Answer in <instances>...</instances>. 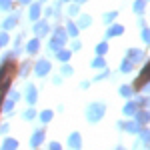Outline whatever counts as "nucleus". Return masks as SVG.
I'll return each instance as SVG.
<instances>
[{"label": "nucleus", "mask_w": 150, "mask_h": 150, "mask_svg": "<svg viewBox=\"0 0 150 150\" xmlns=\"http://www.w3.org/2000/svg\"><path fill=\"white\" fill-rule=\"evenodd\" d=\"M116 14L114 12H108V14H106V16H104V20H106V22H110V20H112V18H114Z\"/></svg>", "instance_id": "4468645a"}, {"label": "nucleus", "mask_w": 150, "mask_h": 150, "mask_svg": "<svg viewBox=\"0 0 150 150\" xmlns=\"http://www.w3.org/2000/svg\"><path fill=\"white\" fill-rule=\"evenodd\" d=\"M68 144L72 146V148H78V146H80V136H78V134H72L70 140H68Z\"/></svg>", "instance_id": "7ed1b4c3"}, {"label": "nucleus", "mask_w": 150, "mask_h": 150, "mask_svg": "<svg viewBox=\"0 0 150 150\" xmlns=\"http://www.w3.org/2000/svg\"><path fill=\"white\" fill-rule=\"evenodd\" d=\"M2 148H4V150H14V148H16V142H14V140H6Z\"/></svg>", "instance_id": "423d86ee"}, {"label": "nucleus", "mask_w": 150, "mask_h": 150, "mask_svg": "<svg viewBox=\"0 0 150 150\" xmlns=\"http://www.w3.org/2000/svg\"><path fill=\"white\" fill-rule=\"evenodd\" d=\"M86 116H88V120H90V122L100 120V118L104 116V104H90V106H88Z\"/></svg>", "instance_id": "f257e3e1"}, {"label": "nucleus", "mask_w": 150, "mask_h": 150, "mask_svg": "<svg viewBox=\"0 0 150 150\" xmlns=\"http://www.w3.org/2000/svg\"><path fill=\"white\" fill-rule=\"evenodd\" d=\"M68 56H70V52H60V54H58V58H60V60H66Z\"/></svg>", "instance_id": "f3484780"}, {"label": "nucleus", "mask_w": 150, "mask_h": 150, "mask_svg": "<svg viewBox=\"0 0 150 150\" xmlns=\"http://www.w3.org/2000/svg\"><path fill=\"white\" fill-rule=\"evenodd\" d=\"M124 112H126V114H134V106H132V104H128L126 108H124Z\"/></svg>", "instance_id": "ddd939ff"}, {"label": "nucleus", "mask_w": 150, "mask_h": 150, "mask_svg": "<svg viewBox=\"0 0 150 150\" xmlns=\"http://www.w3.org/2000/svg\"><path fill=\"white\" fill-rule=\"evenodd\" d=\"M38 14H40V8H38V6H32V8H30V18H36Z\"/></svg>", "instance_id": "6e6552de"}, {"label": "nucleus", "mask_w": 150, "mask_h": 150, "mask_svg": "<svg viewBox=\"0 0 150 150\" xmlns=\"http://www.w3.org/2000/svg\"><path fill=\"white\" fill-rule=\"evenodd\" d=\"M94 66H100V68H102V66H104V60H102V58H96V60H94Z\"/></svg>", "instance_id": "2eb2a0df"}, {"label": "nucleus", "mask_w": 150, "mask_h": 150, "mask_svg": "<svg viewBox=\"0 0 150 150\" xmlns=\"http://www.w3.org/2000/svg\"><path fill=\"white\" fill-rule=\"evenodd\" d=\"M36 32H38V34H44V32H46V24H38V26H36Z\"/></svg>", "instance_id": "1a4fd4ad"}, {"label": "nucleus", "mask_w": 150, "mask_h": 150, "mask_svg": "<svg viewBox=\"0 0 150 150\" xmlns=\"http://www.w3.org/2000/svg\"><path fill=\"white\" fill-rule=\"evenodd\" d=\"M96 50H98V54H100V52H106V44H98V48H96Z\"/></svg>", "instance_id": "a211bd4d"}, {"label": "nucleus", "mask_w": 150, "mask_h": 150, "mask_svg": "<svg viewBox=\"0 0 150 150\" xmlns=\"http://www.w3.org/2000/svg\"><path fill=\"white\" fill-rule=\"evenodd\" d=\"M120 92L124 94V96H130V92H132V90H130V88H128V86H124V88H122V90H120Z\"/></svg>", "instance_id": "6ab92c4d"}, {"label": "nucleus", "mask_w": 150, "mask_h": 150, "mask_svg": "<svg viewBox=\"0 0 150 150\" xmlns=\"http://www.w3.org/2000/svg\"><path fill=\"white\" fill-rule=\"evenodd\" d=\"M80 24H82V26H88V24H90V18H88V16H84V18L80 20Z\"/></svg>", "instance_id": "dca6fc26"}, {"label": "nucleus", "mask_w": 150, "mask_h": 150, "mask_svg": "<svg viewBox=\"0 0 150 150\" xmlns=\"http://www.w3.org/2000/svg\"><path fill=\"white\" fill-rule=\"evenodd\" d=\"M118 34H122V26H112L108 30V36H118Z\"/></svg>", "instance_id": "20e7f679"}, {"label": "nucleus", "mask_w": 150, "mask_h": 150, "mask_svg": "<svg viewBox=\"0 0 150 150\" xmlns=\"http://www.w3.org/2000/svg\"><path fill=\"white\" fill-rule=\"evenodd\" d=\"M0 8H10V0H0Z\"/></svg>", "instance_id": "f8f14e48"}, {"label": "nucleus", "mask_w": 150, "mask_h": 150, "mask_svg": "<svg viewBox=\"0 0 150 150\" xmlns=\"http://www.w3.org/2000/svg\"><path fill=\"white\" fill-rule=\"evenodd\" d=\"M36 48H38V40H32V42L28 44V50H30V52H34Z\"/></svg>", "instance_id": "9b49d317"}, {"label": "nucleus", "mask_w": 150, "mask_h": 150, "mask_svg": "<svg viewBox=\"0 0 150 150\" xmlns=\"http://www.w3.org/2000/svg\"><path fill=\"white\" fill-rule=\"evenodd\" d=\"M46 72H48V62H38V66H36V74L42 76V74H46Z\"/></svg>", "instance_id": "f03ea898"}, {"label": "nucleus", "mask_w": 150, "mask_h": 150, "mask_svg": "<svg viewBox=\"0 0 150 150\" xmlns=\"http://www.w3.org/2000/svg\"><path fill=\"white\" fill-rule=\"evenodd\" d=\"M50 150H60V146H58V144H52V146H50Z\"/></svg>", "instance_id": "412c9836"}, {"label": "nucleus", "mask_w": 150, "mask_h": 150, "mask_svg": "<svg viewBox=\"0 0 150 150\" xmlns=\"http://www.w3.org/2000/svg\"><path fill=\"white\" fill-rule=\"evenodd\" d=\"M20 2H30V0H20Z\"/></svg>", "instance_id": "4be33fe9"}, {"label": "nucleus", "mask_w": 150, "mask_h": 150, "mask_svg": "<svg viewBox=\"0 0 150 150\" xmlns=\"http://www.w3.org/2000/svg\"><path fill=\"white\" fill-rule=\"evenodd\" d=\"M28 100H30V102H34V100H36V90L32 88V86H28Z\"/></svg>", "instance_id": "0eeeda50"}, {"label": "nucleus", "mask_w": 150, "mask_h": 150, "mask_svg": "<svg viewBox=\"0 0 150 150\" xmlns=\"http://www.w3.org/2000/svg\"><path fill=\"white\" fill-rule=\"evenodd\" d=\"M142 8H144V2H142V0H138V2L134 4V10H136V12H142Z\"/></svg>", "instance_id": "9d476101"}, {"label": "nucleus", "mask_w": 150, "mask_h": 150, "mask_svg": "<svg viewBox=\"0 0 150 150\" xmlns=\"http://www.w3.org/2000/svg\"><path fill=\"white\" fill-rule=\"evenodd\" d=\"M42 136H44V134H42V130H38V134L32 136V146H38V144H40V140H42Z\"/></svg>", "instance_id": "39448f33"}, {"label": "nucleus", "mask_w": 150, "mask_h": 150, "mask_svg": "<svg viewBox=\"0 0 150 150\" xmlns=\"http://www.w3.org/2000/svg\"><path fill=\"white\" fill-rule=\"evenodd\" d=\"M50 110H46V112H44V114H42V120H44V122H46V120H50Z\"/></svg>", "instance_id": "aec40b11"}]
</instances>
